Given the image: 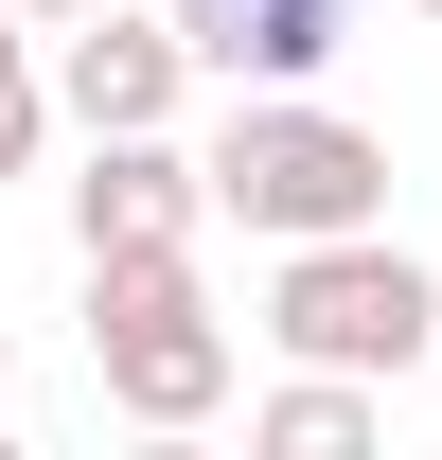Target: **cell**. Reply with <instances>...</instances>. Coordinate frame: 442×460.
I'll return each mask as SVG.
<instances>
[{
	"label": "cell",
	"instance_id": "2",
	"mask_svg": "<svg viewBox=\"0 0 442 460\" xmlns=\"http://www.w3.org/2000/svg\"><path fill=\"white\" fill-rule=\"evenodd\" d=\"M425 337H442V266L407 248V230H301L266 266V354H301V372H425Z\"/></svg>",
	"mask_w": 442,
	"mask_h": 460
},
{
	"label": "cell",
	"instance_id": "8",
	"mask_svg": "<svg viewBox=\"0 0 442 460\" xmlns=\"http://www.w3.org/2000/svg\"><path fill=\"white\" fill-rule=\"evenodd\" d=\"M36 142H54V71H36V18L0 0V177H36Z\"/></svg>",
	"mask_w": 442,
	"mask_h": 460
},
{
	"label": "cell",
	"instance_id": "9",
	"mask_svg": "<svg viewBox=\"0 0 442 460\" xmlns=\"http://www.w3.org/2000/svg\"><path fill=\"white\" fill-rule=\"evenodd\" d=\"M18 18H36V36H54V18H89V0H18Z\"/></svg>",
	"mask_w": 442,
	"mask_h": 460
},
{
	"label": "cell",
	"instance_id": "4",
	"mask_svg": "<svg viewBox=\"0 0 442 460\" xmlns=\"http://www.w3.org/2000/svg\"><path fill=\"white\" fill-rule=\"evenodd\" d=\"M36 71H54V124H71V142H107V124H177V107H195V36H177V18H142V0L54 18V36H36Z\"/></svg>",
	"mask_w": 442,
	"mask_h": 460
},
{
	"label": "cell",
	"instance_id": "7",
	"mask_svg": "<svg viewBox=\"0 0 442 460\" xmlns=\"http://www.w3.org/2000/svg\"><path fill=\"white\" fill-rule=\"evenodd\" d=\"M372 425H389L372 372H301V354H283V390L248 407V443H266V460H372Z\"/></svg>",
	"mask_w": 442,
	"mask_h": 460
},
{
	"label": "cell",
	"instance_id": "12",
	"mask_svg": "<svg viewBox=\"0 0 442 460\" xmlns=\"http://www.w3.org/2000/svg\"><path fill=\"white\" fill-rule=\"evenodd\" d=\"M425 18H442V0H425Z\"/></svg>",
	"mask_w": 442,
	"mask_h": 460
},
{
	"label": "cell",
	"instance_id": "3",
	"mask_svg": "<svg viewBox=\"0 0 442 460\" xmlns=\"http://www.w3.org/2000/svg\"><path fill=\"white\" fill-rule=\"evenodd\" d=\"M89 372H107V407L160 425V443H195V425L230 407V319H213V284H195V248L89 266Z\"/></svg>",
	"mask_w": 442,
	"mask_h": 460
},
{
	"label": "cell",
	"instance_id": "11",
	"mask_svg": "<svg viewBox=\"0 0 442 460\" xmlns=\"http://www.w3.org/2000/svg\"><path fill=\"white\" fill-rule=\"evenodd\" d=\"M425 372H442V337H425Z\"/></svg>",
	"mask_w": 442,
	"mask_h": 460
},
{
	"label": "cell",
	"instance_id": "10",
	"mask_svg": "<svg viewBox=\"0 0 442 460\" xmlns=\"http://www.w3.org/2000/svg\"><path fill=\"white\" fill-rule=\"evenodd\" d=\"M0 407H18V354H0Z\"/></svg>",
	"mask_w": 442,
	"mask_h": 460
},
{
	"label": "cell",
	"instance_id": "6",
	"mask_svg": "<svg viewBox=\"0 0 442 460\" xmlns=\"http://www.w3.org/2000/svg\"><path fill=\"white\" fill-rule=\"evenodd\" d=\"M195 36V89H319L354 54V0H160Z\"/></svg>",
	"mask_w": 442,
	"mask_h": 460
},
{
	"label": "cell",
	"instance_id": "1",
	"mask_svg": "<svg viewBox=\"0 0 442 460\" xmlns=\"http://www.w3.org/2000/svg\"><path fill=\"white\" fill-rule=\"evenodd\" d=\"M195 177H213V213L248 230V248H301V230H372L389 213V142L354 107H319V89H230V124L195 142Z\"/></svg>",
	"mask_w": 442,
	"mask_h": 460
},
{
	"label": "cell",
	"instance_id": "5",
	"mask_svg": "<svg viewBox=\"0 0 442 460\" xmlns=\"http://www.w3.org/2000/svg\"><path fill=\"white\" fill-rule=\"evenodd\" d=\"M195 230H213L195 142H177V124H107V142H89V177H71V248H89V266H124V248H195Z\"/></svg>",
	"mask_w": 442,
	"mask_h": 460
}]
</instances>
